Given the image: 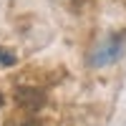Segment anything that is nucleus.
Masks as SVG:
<instances>
[{"instance_id":"2","label":"nucleus","mask_w":126,"mask_h":126,"mask_svg":"<svg viewBox=\"0 0 126 126\" xmlns=\"http://www.w3.org/2000/svg\"><path fill=\"white\" fill-rule=\"evenodd\" d=\"M119 56H121V38L113 35V38L106 40V43L98 46V50L93 53L91 63H93V66H109V63H113Z\"/></svg>"},{"instance_id":"1","label":"nucleus","mask_w":126,"mask_h":126,"mask_svg":"<svg viewBox=\"0 0 126 126\" xmlns=\"http://www.w3.org/2000/svg\"><path fill=\"white\" fill-rule=\"evenodd\" d=\"M15 103L25 111H38L46 106V93L33 86H20V88H15Z\"/></svg>"},{"instance_id":"5","label":"nucleus","mask_w":126,"mask_h":126,"mask_svg":"<svg viewBox=\"0 0 126 126\" xmlns=\"http://www.w3.org/2000/svg\"><path fill=\"white\" fill-rule=\"evenodd\" d=\"M0 106H3V96H0Z\"/></svg>"},{"instance_id":"3","label":"nucleus","mask_w":126,"mask_h":126,"mask_svg":"<svg viewBox=\"0 0 126 126\" xmlns=\"http://www.w3.org/2000/svg\"><path fill=\"white\" fill-rule=\"evenodd\" d=\"M0 63H5V66H13V63H15V56L10 53V50H3V48H0Z\"/></svg>"},{"instance_id":"4","label":"nucleus","mask_w":126,"mask_h":126,"mask_svg":"<svg viewBox=\"0 0 126 126\" xmlns=\"http://www.w3.org/2000/svg\"><path fill=\"white\" fill-rule=\"evenodd\" d=\"M20 126H40L35 119H28V121H23V124H20Z\"/></svg>"}]
</instances>
